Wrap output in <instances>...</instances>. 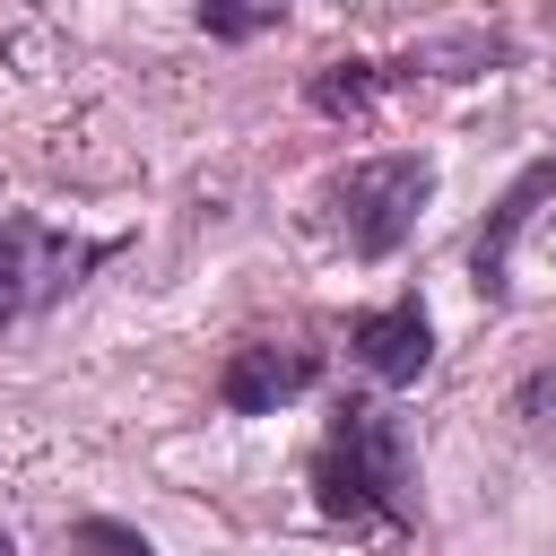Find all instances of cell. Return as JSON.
<instances>
[{"mask_svg":"<svg viewBox=\"0 0 556 556\" xmlns=\"http://www.w3.org/2000/svg\"><path fill=\"white\" fill-rule=\"evenodd\" d=\"M313 495L330 521H400L408 495V426L374 400H348L313 452Z\"/></svg>","mask_w":556,"mask_h":556,"instance_id":"1","label":"cell"},{"mask_svg":"<svg viewBox=\"0 0 556 556\" xmlns=\"http://www.w3.org/2000/svg\"><path fill=\"white\" fill-rule=\"evenodd\" d=\"M426 200H434V165H426V156H365V165H348V182H339L348 252H356V261H391V252L417 235Z\"/></svg>","mask_w":556,"mask_h":556,"instance_id":"2","label":"cell"},{"mask_svg":"<svg viewBox=\"0 0 556 556\" xmlns=\"http://www.w3.org/2000/svg\"><path fill=\"white\" fill-rule=\"evenodd\" d=\"M321 382V365H313V348H235L226 356V374H217V400L235 408V417H278L287 400H304Z\"/></svg>","mask_w":556,"mask_h":556,"instance_id":"3","label":"cell"},{"mask_svg":"<svg viewBox=\"0 0 556 556\" xmlns=\"http://www.w3.org/2000/svg\"><path fill=\"white\" fill-rule=\"evenodd\" d=\"M547 191H556V156H539V165L495 200V217L478 226V243H469V278H478V295H486V304H504V295H513V235L530 226V208H539Z\"/></svg>","mask_w":556,"mask_h":556,"instance_id":"4","label":"cell"},{"mask_svg":"<svg viewBox=\"0 0 556 556\" xmlns=\"http://www.w3.org/2000/svg\"><path fill=\"white\" fill-rule=\"evenodd\" d=\"M356 365L374 374V382H417L426 365H434V321H426V304H382V313H365L356 321Z\"/></svg>","mask_w":556,"mask_h":556,"instance_id":"5","label":"cell"},{"mask_svg":"<svg viewBox=\"0 0 556 556\" xmlns=\"http://www.w3.org/2000/svg\"><path fill=\"white\" fill-rule=\"evenodd\" d=\"M35 243H43V235H35V217H9V226H0V330H9L17 313H26V278H35Z\"/></svg>","mask_w":556,"mask_h":556,"instance_id":"6","label":"cell"},{"mask_svg":"<svg viewBox=\"0 0 556 556\" xmlns=\"http://www.w3.org/2000/svg\"><path fill=\"white\" fill-rule=\"evenodd\" d=\"M70 547H78V556H156V547H148L130 521H113V513H78V521H70Z\"/></svg>","mask_w":556,"mask_h":556,"instance_id":"7","label":"cell"},{"mask_svg":"<svg viewBox=\"0 0 556 556\" xmlns=\"http://www.w3.org/2000/svg\"><path fill=\"white\" fill-rule=\"evenodd\" d=\"M365 96H374V61H330V70L313 78V104H321V113H356Z\"/></svg>","mask_w":556,"mask_h":556,"instance_id":"8","label":"cell"},{"mask_svg":"<svg viewBox=\"0 0 556 556\" xmlns=\"http://www.w3.org/2000/svg\"><path fill=\"white\" fill-rule=\"evenodd\" d=\"M200 26H208V35H226V43H243V35L278 26V9H217V0H208V9H200Z\"/></svg>","mask_w":556,"mask_h":556,"instance_id":"9","label":"cell"},{"mask_svg":"<svg viewBox=\"0 0 556 556\" xmlns=\"http://www.w3.org/2000/svg\"><path fill=\"white\" fill-rule=\"evenodd\" d=\"M521 417H530V426H539V434H556V365H547V374H530V382H521Z\"/></svg>","mask_w":556,"mask_h":556,"instance_id":"10","label":"cell"},{"mask_svg":"<svg viewBox=\"0 0 556 556\" xmlns=\"http://www.w3.org/2000/svg\"><path fill=\"white\" fill-rule=\"evenodd\" d=\"M0 556H17V547H9V530H0Z\"/></svg>","mask_w":556,"mask_h":556,"instance_id":"11","label":"cell"}]
</instances>
